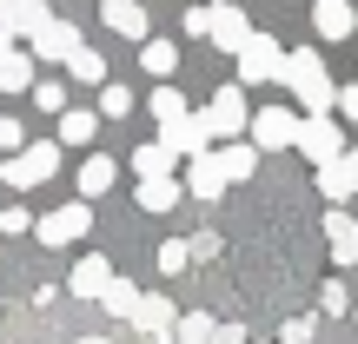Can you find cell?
Returning a JSON list of instances; mask_svg holds the SVG:
<instances>
[{
  "instance_id": "cell-10",
  "label": "cell",
  "mask_w": 358,
  "mask_h": 344,
  "mask_svg": "<svg viewBox=\"0 0 358 344\" xmlns=\"http://www.w3.org/2000/svg\"><path fill=\"white\" fill-rule=\"evenodd\" d=\"M319 192H325L332 205L358 199V153H352V146H345L338 159H325V166H319Z\"/></svg>"
},
{
  "instance_id": "cell-3",
  "label": "cell",
  "mask_w": 358,
  "mask_h": 344,
  "mask_svg": "<svg viewBox=\"0 0 358 344\" xmlns=\"http://www.w3.org/2000/svg\"><path fill=\"white\" fill-rule=\"evenodd\" d=\"M87 232H93V205H87V199H66V205H53V212H40V218H34V239H40V245H53V252L80 245Z\"/></svg>"
},
{
  "instance_id": "cell-41",
  "label": "cell",
  "mask_w": 358,
  "mask_h": 344,
  "mask_svg": "<svg viewBox=\"0 0 358 344\" xmlns=\"http://www.w3.org/2000/svg\"><path fill=\"white\" fill-rule=\"evenodd\" d=\"M345 318H352V324H358V305H352V311H345Z\"/></svg>"
},
{
  "instance_id": "cell-29",
  "label": "cell",
  "mask_w": 358,
  "mask_h": 344,
  "mask_svg": "<svg viewBox=\"0 0 358 344\" xmlns=\"http://www.w3.org/2000/svg\"><path fill=\"white\" fill-rule=\"evenodd\" d=\"M213 324L219 318H206V311H179V318H173V344H206V338H213Z\"/></svg>"
},
{
  "instance_id": "cell-30",
  "label": "cell",
  "mask_w": 358,
  "mask_h": 344,
  "mask_svg": "<svg viewBox=\"0 0 358 344\" xmlns=\"http://www.w3.org/2000/svg\"><path fill=\"white\" fill-rule=\"evenodd\" d=\"M127 113H133V87L106 80V87H100V119H127Z\"/></svg>"
},
{
  "instance_id": "cell-22",
  "label": "cell",
  "mask_w": 358,
  "mask_h": 344,
  "mask_svg": "<svg viewBox=\"0 0 358 344\" xmlns=\"http://www.w3.org/2000/svg\"><path fill=\"white\" fill-rule=\"evenodd\" d=\"M93 133H100V113H87V106H66V113H60V140H53V146H60V153H66V146H80V153H87Z\"/></svg>"
},
{
  "instance_id": "cell-11",
  "label": "cell",
  "mask_w": 358,
  "mask_h": 344,
  "mask_svg": "<svg viewBox=\"0 0 358 344\" xmlns=\"http://www.w3.org/2000/svg\"><path fill=\"white\" fill-rule=\"evenodd\" d=\"M173 318H179V311H173V298H159V292H140V305H133V331H140V338H173Z\"/></svg>"
},
{
  "instance_id": "cell-9",
  "label": "cell",
  "mask_w": 358,
  "mask_h": 344,
  "mask_svg": "<svg viewBox=\"0 0 358 344\" xmlns=\"http://www.w3.org/2000/svg\"><path fill=\"white\" fill-rule=\"evenodd\" d=\"M245 33H252V20H245L232 0H213V20H206V40H213L219 53H239L245 47Z\"/></svg>"
},
{
  "instance_id": "cell-26",
  "label": "cell",
  "mask_w": 358,
  "mask_h": 344,
  "mask_svg": "<svg viewBox=\"0 0 358 344\" xmlns=\"http://www.w3.org/2000/svg\"><path fill=\"white\" fill-rule=\"evenodd\" d=\"M173 166H179V159H173V153H166L159 140L133 146V172H140V179H173Z\"/></svg>"
},
{
  "instance_id": "cell-38",
  "label": "cell",
  "mask_w": 358,
  "mask_h": 344,
  "mask_svg": "<svg viewBox=\"0 0 358 344\" xmlns=\"http://www.w3.org/2000/svg\"><path fill=\"white\" fill-rule=\"evenodd\" d=\"M206 20H213V0H199V7H186V40H206Z\"/></svg>"
},
{
  "instance_id": "cell-19",
  "label": "cell",
  "mask_w": 358,
  "mask_h": 344,
  "mask_svg": "<svg viewBox=\"0 0 358 344\" xmlns=\"http://www.w3.org/2000/svg\"><path fill=\"white\" fill-rule=\"evenodd\" d=\"M113 179H120V159L113 153H87V159H80V199H106Z\"/></svg>"
},
{
  "instance_id": "cell-14",
  "label": "cell",
  "mask_w": 358,
  "mask_h": 344,
  "mask_svg": "<svg viewBox=\"0 0 358 344\" xmlns=\"http://www.w3.org/2000/svg\"><path fill=\"white\" fill-rule=\"evenodd\" d=\"M159 146H166L173 159H199V153H206L213 140H206L199 113H186V119H173V126H159Z\"/></svg>"
},
{
  "instance_id": "cell-28",
  "label": "cell",
  "mask_w": 358,
  "mask_h": 344,
  "mask_svg": "<svg viewBox=\"0 0 358 344\" xmlns=\"http://www.w3.org/2000/svg\"><path fill=\"white\" fill-rule=\"evenodd\" d=\"M100 305L113 311V318H133V305H140V292H133V278H120V271H113V278H106V292H100Z\"/></svg>"
},
{
  "instance_id": "cell-5",
  "label": "cell",
  "mask_w": 358,
  "mask_h": 344,
  "mask_svg": "<svg viewBox=\"0 0 358 344\" xmlns=\"http://www.w3.org/2000/svg\"><path fill=\"white\" fill-rule=\"evenodd\" d=\"M239 60V80L232 87H266V80H279V60H285V47L272 33H245V47L232 53Z\"/></svg>"
},
{
  "instance_id": "cell-17",
  "label": "cell",
  "mask_w": 358,
  "mask_h": 344,
  "mask_svg": "<svg viewBox=\"0 0 358 344\" xmlns=\"http://www.w3.org/2000/svg\"><path fill=\"white\" fill-rule=\"evenodd\" d=\"M34 87V53L20 40H0V93H27Z\"/></svg>"
},
{
  "instance_id": "cell-13",
  "label": "cell",
  "mask_w": 358,
  "mask_h": 344,
  "mask_svg": "<svg viewBox=\"0 0 358 344\" xmlns=\"http://www.w3.org/2000/svg\"><path fill=\"white\" fill-rule=\"evenodd\" d=\"M312 27H319V40H352L358 33V7L352 0H312Z\"/></svg>"
},
{
  "instance_id": "cell-35",
  "label": "cell",
  "mask_w": 358,
  "mask_h": 344,
  "mask_svg": "<svg viewBox=\"0 0 358 344\" xmlns=\"http://www.w3.org/2000/svg\"><path fill=\"white\" fill-rule=\"evenodd\" d=\"M319 305H325V318H338V311H352V298H345V278H332L319 292Z\"/></svg>"
},
{
  "instance_id": "cell-8",
  "label": "cell",
  "mask_w": 358,
  "mask_h": 344,
  "mask_svg": "<svg viewBox=\"0 0 358 344\" xmlns=\"http://www.w3.org/2000/svg\"><path fill=\"white\" fill-rule=\"evenodd\" d=\"M73 47H80V27L60 20V13H47V20L27 33V53H34V60H66Z\"/></svg>"
},
{
  "instance_id": "cell-27",
  "label": "cell",
  "mask_w": 358,
  "mask_h": 344,
  "mask_svg": "<svg viewBox=\"0 0 358 344\" xmlns=\"http://www.w3.org/2000/svg\"><path fill=\"white\" fill-rule=\"evenodd\" d=\"M146 113H153L159 126H173V119H186V93H179L173 80H166V87H153V100H146Z\"/></svg>"
},
{
  "instance_id": "cell-34",
  "label": "cell",
  "mask_w": 358,
  "mask_h": 344,
  "mask_svg": "<svg viewBox=\"0 0 358 344\" xmlns=\"http://www.w3.org/2000/svg\"><path fill=\"white\" fill-rule=\"evenodd\" d=\"M312 331H319V318H285L279 324V344H312Z\"/></svg>"
},
{
  "instance_id": "cell-20",
  "label": "cell",
  "mask_w": 358,
  "mask_h": 344,
  "mask_svg": "<svg viewBox=\"0 0 358 344\" xmlns=\"http://www.w3.org/2000/svg\"><path fill=\"white\" fill-rule=\"evenodd\" d=\"M100 20L113 27L120 40H146V7L140 0H100Z\"/></svg>"
},
{
  "instance_id": "cell-36",
  "label": "cell",
  "mask_w": 358,
  "mask_h": 344,
  "mask_svg": "<svg viewBox=\"0 0 358 344\" xmlns=\"http://www.w3.org/2000/svg\"><path fill=\"white\" fill-rule=\"evenodd\" d=\"M0 232H13V239L34 232V212H27V205H7V212H0Z\"/></svg>"
},
{
  "instance_id": "cell-23",
  "label": "cell",
  "mask_w": 358,
  "mask_h": 344,
  "mask_svg": "<svg viewBox=\"0 0 358 344\" xmlns=\"http://www.w3.org/2000/svg\"><path fill=\"white\" fill-rule=\"evenodd\" d=\"M140 66L159 80V87H166V80L179 73V47H173V40H153V33H146V40H140Z\"/></svg>"
},
{
  "instance_id": "cell-25",
  "label": "cell",
  "mask_w": 358,
  "mask_h": 344,
  "mask_svg": "<svg viewBox=\"0 0 358 344\" xmlns=\"http://www.w3.org/2000/svg\"><path fill=\"white\" fill-rule=\"evenodd\" d=\"M133 199H140V212H173L186 192H179V179H140V192H133Z\"/></svg>"
},
{
  "instance_id": "cell-21",
  "label": "cell",
  "mask_w": 358,
  "mask_h": 344,
  "mask_svg": "<svg viewBox=\"0 0 358 344\" xmlns=\"http://www.w3.org/2000/svg\"><path fill=\"white\" fill-rule=\"evenodd\" d=\"M213 166H219V179L232 186V179H252V172H259V153H252L245 140H226V146H213Z\"/></svg>"
},
{
  "instance_id": "cell-16",
  "label": "cell",
  "mask_w": 358,
  "mask_h": 344,
  "mask_svg": "<svg viewBox=\"0 0 358 344\" xmlns=\"http://www.w3.org/2000/svg\"><path fill=\"white\" fill-rule=\"evenodd\" d=\"M179 192H192L199 205H213L219 192H226V179H219V166H213V146H206L199 159H186V179H179Z\"/></svg>"
},
{
  "instance_id": "cell-24",
  "label": "cell",
  "mask_w": 358,
  "mask_h": 344,
  "mask_svg": "<svg viewBox=\"0 0 358 344\" xmlns=\"http://www.w3.org/2000/svg\"><path fill=\"white\" fill-rule=\"evenodd\" d=\"M60 66H66V73H73V80H80V87H106V60H100V53H93V47H87V40H80V47H73V53H66V60H60Z\"/></svg>"
},
{
  "instance_id": "cell-32",
  "label": "cell",
  "mask_w": 358,
  "mask_h": 344,
  "mask_svg": "<svg viewBox=\"0 0 358 344\" xmlns=\"http://www.w3.org/2000/svg\"><path fill=\"white\" fill-rule=\"evenodd\" d=\"M186 265H192V258H186V239H166V245H159V271H166V278H179Z\"/></svg>"
},
{
  "instance_id": "cell-39",
  "label": "cell",
  "mask_w": 358,
  "mask_h": 344,
  "mask_svg": "<svg viewBox=\"0 0 358 344\" xmlns=\"http://www.w3.org/2000/svg\"><path fill=\"white\" fill-rule=\"evenodd\" d=\"M332 113H345L358 126V87H332Z\"/></svg>"
},
{
  "instance_id": "cell-12",
  "label": "cell",
  "mask_w": 358,
  "mask_h": 344,
  "mask_svg": "<svg viewBox=\"0 0 358 344\" xmlns=\"http://www.w3.org/2000/svg\"><path fill=\"white\" fill-rule=\"evenodd\" d=\"M106 278H113V258H106V252H80V265L66 271V292H73V298H100Z\"/></svg>"
},
{
  "instance_id": "cell-1",
  "label": "cell",
  "mask_w": 358,
  "mask_h": 344,
  "mask_svg": "<svg viewBox=\"0 0 358 344\" xmlns=\"http://www.w3.org/2000/svg\"><path fill=\"white\" fill-rule=\"evenodd\" d=\"M279 80L292 87V100L306 106V119H312V113H332V73H325L319 47H292V53L279 60Z\"/></svg>"
},
{
  "instance_id": "cell-15",
  "label": "cell",
  "mask_w": 358,
  "mask_h": 344,
  "mask_svg": "<svg viewBox=\"0 0 358 344\" xmlns=\"http://www.w3.org/2000/svg\"><path fill=\"white\" fill-rule=\"evenodd\" d=\"M325 245H332V265H358V218L345 205L325 212Z\"/></svg>"
},
{
  "instance_id": "cell-6",
  "label": "cell",
  "mask_w": 358,
  "mask_h": 344,
  "mask_svg": "<svg viewBox=\"0 0 358 344\" xmlns=\"http://www.w3.org/2000/svg\"><path fill=\"white\" fill-rule=\"evenodd\" d=\"M245 126H252V140H245L252 153H285L292 133H299V113H292V106H259Z\"/></svg>"
},
{
  "instance_id": "cell-4",
  "label": "cell",
  "mask_w": 358,
  "mask_h": 344,
  "mask_svg": "<svg viewBox=\"0 0 358 344\" xmlns=\"http://www.w3.org/2000/svg\"><path fill=\"white\" fill-rule=\"evenodd\" d=\"M245 119H252V106H245V87H219V93H213V106L199 113V126H206V140H213V146H226V140H239V133H245Z\"/></svg>"
},
{
  "instance_id": "cell-31",
  "label": "cell",
  "mask_w": 358,
  "mask_h": 344,
  "mask_svg": "<svg viewBox=\"0 0 358 344\" xmlns=\"http://www.w3.org/2000/svg\"><path fill=\"white\" fill-rule=\"evenodd\" d=\"M34 106L40 113H66V87L60 80H34Z\"/></svg>"
},
{
  "instance_id": "cell-2",
  "label": "cell",
  "mask_w": 358,
  "mask_h": 344,
  "mask_svg": "<svg viewBox=\"0 0 358 344\" xmlns=\"http://www.w3.org/2000/svg\"><path fill=\"white\" fill-rule=\"evenodd\" d=\"M53 172H60V146H53V140H27L20 153H7V166H0V179H7L13 192H34V186H47Z\"/></svg>"
},
{
  "instance_id": "cell-18",
  "label": "cell",
  "mask_w": 358,
  "mask_h": 344,
  "mask_svg": "<svg viewBox=\"0 0 358 344\" xmlns=\"http://www.w3.org/2000/svg\"><path fill=\"white\" fill-rule=\"evenodd\" d=\"M47 13H53L47 0H0V33H7V40H27Z\"/></svg>"
},
{
  "instance_id": "cell-40",
  "label": "cell",
  "mask_w": 358,
  "mask_h": 344,
  "mask_svg": "<svg viewBox=\"0 0 358 344\" xmlns=\"http://www.w3.org/2000/svg\"><path fill=\"white\" fill-rule=\"evenodd\" d=\"M206 344H245V331H239V324H213V338H206Z\"/></svg>"
},
{
  "instance_id": "cell-37",
  "label": "cell",
  "mask_w": 358,
  "mask_h": 344,
  "mask_svg": "<svg viewBox=\"0 0 358 344\" xmlns=\"http://www.w3.org/2000/svg\"><path fill=\"white\" fill-rule=\"evenodd\" d=\"M186 258H192V265H206V258H219V232H199V239L186 245Z\"/></svg>"
},
{
  "instance_id": "cell-7",
  "label": "cell",
  "mask_w": 358,
  "mask_h": 344,
  "mask_svg": "<svg viewBox=\"0 0 358 344\" xmlns=\"http://www.w3.org/2000/svg\"><path fill=\"white\" fill-rule=\"evenodd\" d=\"M292 146L312 159V166H325V159H338V153H345V133H338V119H332V113H312V119H299Z\"/></svg>"
},
{
  "instance_id": "cell-33",
  "label": "cell",
  "mask_w": 358,
  "mask_h": 344,
  "mask_svg": "<svg viewBox=\"0 0 358 344\" xmlns=\"http://www.w3.org/2000/svg\"><path fill=\"white\" fill-rule=\"evenodd\" d=\"M27 146V126H20V113H0V153H20Z\"/></svg>"
}]
</instances>
